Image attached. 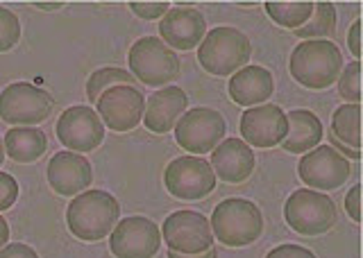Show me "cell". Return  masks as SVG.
Here are the masks:
<instances>
[{
    "mask_svg": "<svg viewBox=\"0 0 363 258\" xmlns=\"http://www.w3.org/2000/svg\"><path fill=\"white\" fill-rule=\"evenodd\" d=\"M216 172L209 161H204L202 156H177L164 170V186L173 197L184 201L204 199L213 193L216 188Z\"/></svg>",
    "mask_w": 363,
    "mask_h": 258,
    "instance_id": "52a82bcc",
    "label": "cell"
},
{
    "mask_svg": "<svg viewBox=\"0 0 363 258\" xmlns=\"http://www.w3.org/2000/svg\"><path fill=\"white\" fill-rule=\"evenodd\" d=\"M227 125L225 118L216 109L198 107L186 111L175 125V141L184 152H193V156H202L211 152L225 136Z\"/></svg>",
    "mask_w": 363,
    "mask_h": 258,
    "instance_id": "9c48e42d",
    "label": "cell"
},
{
    "mask_svg": "<svg viewBox=\"0 0 363 258\" xmlns=\"http://www.w3.org/2000/svg\"><path fill=\"white\" fill-rule=\"evenodd\" d=\"M284 218L289 227L300 235H323L336 224V204L327 193L311 188H300L291 193L284 204Z\"/></svg>",
    "mask_w": 363,
    "mask_h": 258,
    "instance_id": "8992f818",
    "label": "cell"
},
{
    "mask_svg": "<svg viewBox=\"0 0 363 258\" xmlns=\"http://www.w3.org/2000/svg\"><path fill=\"white\" fill-rule=\"evenodd\" d=\"M298 175L306 188H318L323 193V190H336L343 186L352 175V168L345 156H340L332 145H320L302 154Z\"/></svg>",
    "mask_w": 363,
    "mask_h": 258,
    "instance_id": "8fae6325",
    "label": "cell"
},
{
    "mask_svg": "<svg viewBox=\"0 0 363 258\" xmlns=\"http://www.w3.org/2000/svg\"><path fill=\"white\" fill-rule=\"evenodd\" d=\"M5 143H3V139H0V165H3V161H5Z\"/></svg>",
    "mask_w": 363,
    "mask_h": 258,
    "instance_id": "f35d334b",
    "label": "cell"
},
{
    "mask_svg": "<svg viewBox=\"0 0 363 258\" xmlns=\"http://www.w3.org/2000/svg\"><path fill=\"white\" fill-rule=\"evenodd\" d=\"M238 129H241V136L247 145H255V148H275V145H281L284 139H286L289 120L281 107L259 105L243 111Z\"/></svg>",
    "mask_w": 363,
    "mask_h": 258,
    "instance_id": "9a60e30c",
    "label": "cell"
},
{
    "mask_svg": "<svg viewBox=\"0 0 363 258\" xmlns=\"http://www.w3.org/2000/svg\"><path fill=\"white\" fill-rule=\"evenodd\" d=\"M52 114V98L48 91L30 82H16L0 93V118L7 125H39Z\"/></svg>",
    "mask_w": 363,
    "mask_h": 258,
    "instance_id": "ba28073f",
    "label": "cell"
},
{
    "mask_svg": "<svg viewBox=\"0 0 363 258\" xmlns=\"http://www.w3.org/2000/svg\"><path fill=\"white\" fill-rule=\"evenodd\" d=\"M332 136L352 150H361V107L343 105L332 116Z\"/></svg>",
    "mask_w": 363,
    "mask_h": 258,
    "instance_id": "cb8c5ba5",
    "label": "cell"
},
{
    "mask_svg": "<svg viewBox=\"0 0 363 258\" xmlns=\"http://www.w3.org/2000/svg\"><path fill=\"white\" fill-rule=\"evenodd\" d=\"M18 199V184L16 179L7 175V172H0V211H7L14 206V201Z\"/></svg>",
    "mask_w": 363,
    "mask_h": 258,
    "instance_id": "f1b7e54d",
    "label": "cell"
},
{
    "mask_svg": "<svg viewBox=\"0 0 363 258\" xmlns=\"http://www.w3.org/2000/svg\"><path fill=\"white\" fill-rule=\"evenodd\" d=\"M7 240H9V227H7V220L0 216V250L7 245Z\"/></svg>",
    "mask_w": 363,
    "mask_h": 258,
    "instance_id": "8d00e7d4",
    "label": "cell"
},
{
    "mask_svg": "<svg viewBox=\"0 0 363 258\" xmlns=\"http://www.w3.org/2000/svg\"><path fill=\"white\" fill-rule=\"evenodd\" d=\"M329 141H332V148L340 154V156H345V159H361V150H352V148H347V145H343L340 141H336L332 134H329Z\"/></svg>",
    "mask_w": 363,
    "mask_h": 258,
    "instance_id": "e575fe53",
    "label": "cell"
},
{
    "mask_svg": "<svg viewBox=\"0 0 363 258\" xmlns=\"http://www.w3.org/2000/svg\"><path fill=\"white\" fill-rule=\"evenodd\" d=\"M164 242L170 252L196 256L213 247L209 220L196 211H175L164 220Z\"/></svg>",
    "mask_w": 363,
    "mask_h": 258,
    "instance_id": "30bf717a",
    "label": "cell"
},
{
    "mask_svg": "<svg viewBox=\"0 0 363 258\" xmlns=\"http://www.w3.org/2000/svg\"><path fill=\"white\" fill-rule=\"evenodd\" d=\"M130 9L139 18L155 20V18H164V14L170 9V5L164 3V0H157V3H130Z\"/></svg>",
    "mask_w": 363,
    "mask_h": 258,
    "instance_id": "f546056e",
    "label": "cell"
},
{
    "mask_svg": "<svg viewBox=\"0 0 363 258\" xmlns=\"http://www.w3.org/2000/svg\"><path fill=\"white\" fill-rule=\"evenodd\" d=\"M168 258H218V254H216L213 247H211V250H207V252H202V254H196V256H184V254H177V252L168 250Z\"/></svg>",
    "mask_w": 363,
    "mask_h": 258,
    "instance_id": "d590c367",
    "label": "cell"
},
{
    "mask_svg": "<svg viewBox=\"0 0 363 258\" xmlns=\"http://www.w3.org/2000/svg\"><path fill=\"white\" fill-rule=\"evenodd\" d=\"M252 43L241 30L220 25L204 35L198 48V61L207 73L227 77L247 66Z\"/></svg>",
    "mask_w": 363,
    "mask_h": 258,
    "instance_id": "277c9868",
    "label": "cell"
},
{
    "mask_svg": "<svg viewBox=\"0 0 363 258\" xmlns=\"http://www.w3.org/2000/svg\"><path fill=\"white\" fill-rule=\"evenodd\" d=\"M64 3H34V7H39V9H60Z\"/></svg>",
    "mask_w": 363,
    "mask_h": 258,
    "instance_id": "74e56055",
    "label": "cell"
},
{
    "mask_svg": "<svg viewBox=\"0 0 363 258\" xmlns=\"http://www.w3.org/2000/svg\"><path fill=\"white\" fill-rule=\"evenodd\" d=\"M189 98L179 86H164L147 98L143 109V122L152 134H168L177 120L186 114Z\"/></svg>",
    "mask_w": 363,
    "mask_h": 258,
    "instance_id": "d6986e66",
    "label": "cell"
},
{
    "mask_svg": "<svg viewBox=\"0 0 363 258\" xmlns=\"http://www.w3.org/2000/svg\"><path fill=\"white\" fill-rule=\"evenodd\" d=\"M128 64L132 77L145 86H166L179 77V57L162 39L143 37L132 43Z\"/></svg>",
    "mask_w": 363,
    "mask_h": 258,
    "instance_id": "5b68a950",
    "label": "cell"
},
{
    "mask_svg": "<svg viewBox=\"0 0 363 258\" xmlns=\"http://www.w3.org/2000/svg\"><path fill=\"white\" fill-rule=\"evenodd\" d=\"M336 32V7L334 3H313V16L306 23L295 30V35L304 41H329Z\"/></svg>",
    "mask_w": 363,
    "mask_h": 258,
    "instance_id": "d4e9b609",
    "label": "cell"
},
{
    "mask_svg": "<svg viewBox=\"0 0 363 258\" xmlns=\"http://www.w3.org/2000/svg\"><path fill=\"white\" fill-rule=\"evenodd\" d=\"M162 245V231L143 216H130L116 222L109 235V250L116 258H152Z\"/></svg>",
    "mask_w": 363,
    "mask_h": 258,
    "instance_id": "7c38bea8",
    "label": "cell"
},
{
    "mask_svg": "<svg viewBox=\"0 0 363 258\" xmlns=\"http://www.w3.org/2000/svg\"><path fill=\"white\" fill-rule=\"evenodd\" d=\"M345 211L347 216L354 220L357 224L361 222V186H352L350 193L345 195Z\"/></svg>",
    "mask_w": 363,
    "mask_h": 258,
    "instance_id": "d6a6232c",
    "label": "cell"
},
{
    "mask_svg": "<svg viewBox=\"0 0 363 258\" xmlns=\"http://www.w3.org/2000/svg\"><path fill=\"white\" fill-rule=\"evenodd\" d=\"M100 120L111 131H130L143 120L145 98L136 86H111L96 102Z\"/></svg>",
    "mask_w": 363,
    "mask_h": 258,
    "instance_id": "5bb4252c",
    "label": "cell"
},
{
    "mask_svg": "<svg viewBox=\"0 0 363 258\" xmlns=\"http://www.w3.org/2000/svg\"><path fill=\"white\" fill-rule=\"evenodd\" d=\"M159 35L170 50H193L207 35V20L193 7H170L159 20Z\"/></svg>",
    "mask_w": 363,
    "mask_h": 258,
    "instance_id": "2e32d148",
    "label": "cell"
},
{
    "mask_svg": "<svg viewBox=\"0 0 363 258\" xmlns=\"http://www.w3.org/2000/svg\"><path fill=\"white\" fill-rule=\"evenodd\" d=\"M286 120H289V134L281 143L284 152L304 154L318 148V143L323 141V122L313 111L293 109L291 114H286Z\"/></svg>",
    "mask_w": 363,
    "mask_h": 258,
    "instance_id": "44dd1931",
    "label": "cell"
},
{
    "mask_svg": "<svg viewBox=\"0 0 363 258\" xmlns=\"http://www.w3.org/2000/svg\"><path fill=\"white\" fill-rule=\"evenodd\" d=\"M5 154L16 163H32L43 156L48 141L37 127H14L5 134Z\"/></svg>",
    "mask_w": 363,
    "mask_h": 258,
    "instance_id": "7402d4cb",
    "label": "cell"
},
{
    "mask_svg": "<svg viewBox=\"0 0 363 258\" xmlns=\"http://www.w3.org/2000/svg\"><path fill=\"white\" fill-rule=\"evenodd\" d=\"M255 152L241 139H225L211 150V168L220 182L243 184L255 172Z\"/></svg>",
    "mask_w": 363,
    "mask_h": 258,
    "instance_id": "ac0fdd59",
    "label": "cell"
},
{
    "mask_svg": "<svg viewBox=\"0 0 363 258\" xmlns=\"http://www.w3.org/2000/svg\"><path fill=\"white\" fill-rule=\"evenodd\" d=\"M213 238L227 247H247L264 233V216L255 201L243 197L223 199L211 213Z\"/></svg>",
    "mask_w": 363,
    "mask_h": 258,
    "instance_id": "3957f363",
    "label": "cell"
},
{
    "mask_svg": "<svg viewBox=\"0 0 363 258\" xmlns=\"http://www.w3.org/2000/svg\"><path fill=\"white\" fill-rule=\"evenodd\" d=\"M121 216L118 199L105 190H84L66 209V224L75 238L84 242L102 240L116 227Z\"/></svg>",
    "mask_w": 363,
    "mask_h": 258,
    "instance_id": "6da1fadb",
    "label": "cell"
},
{
    "mask_svg": "<svg viewBox=\"0 0 363 258\" xmlns=\"http://www.w3.org/2000/svg\"><path fill=\"white\" fill-rule=\"evenodd\" d=\"M230 98L241 107H259L266 105V100L272 98L275 91V77L264 66H243L241 71L232 75L227 84Z\"/></svg>",
    "mask_w": 363,
    "mask_h": 258,
    "instance_id": "ffe728a7",
    "label": "cell"
},
{
    "mask_svg": "<svg viewBox=\"0 0 363 258\" xmlns=\"http://www.w3.org/2000/svg\"><path fill=\"white\" fill-rule=\"evenodd\" d=\"M266 258H315L311 250H306L302 245H279L275 250H270Z\"/></svg>",
    "mask_w": 363,
    "mask_h": 258,
    "instance_id": "4dcf8cb0",
    "label": "cell"
},
{
    "mask_svg": "<svg viewBox=\"0 0 363 258\" xmlns=\"http://www.w3.org/2000/svg\"><path fill=\"white\" fill-rule=\"evenodd\" d=\"M347 46H350V52L354 54V61L361 59V20L357 18L354 23L350 28V35H347Z\"/></svg>",
    "mask_w": 363,
    "mask_h": 258,
    "instance_id": "836d02e7",
    "label": "cell"
},
{
    "mask_svg": "<svg viewBox=\"0 0 363 258\" xmlns=\"http://www.w3.org/2000/svg\"><path fill=\"white\" fill-rule=\"evenodd\" d=\"M338 93L345 98V105L361 102V61H350L338 75Z\"/></svg>",
    "mask_w": 363,
    "mask_h": 258,
    "instance_id": "4316f807",
    "label": "cell"
},
{
    "mask_svg": "<svg viewBox=\"0 0 363 258\" xmlns=\"http://www.w3.org/2000/svg\"><path fill=\"white\" fill-rule=\"evenodd\" d=\"M21 39V20L7 7H0V52H9Z\"/></svg>",
    "mask_w": 363,
    "mask_h": 258,
    "instance_id": "83f0119b",
    "label": "cell"
},
{
    "mask_svg": "<svg viewBox=\"0 0 363 258\" xmlns=\"http://www.w3.org/2000/svg\"><path fill=\"white\" fill-rule=\"evenodd\" d=\"M343 71V54L332 41H302L289 59V73L298 84L323 91L329 88Z\"/></svg>",
    "mask_w": 363,
    "mask_h": 258,
    "instance_id": "7a4b0ae2",
    "label": "cell"
},
{
    "mask_svg": "<svg viewBox=\"0 0 363 258\" xmlns=\"http://www.w3.org/2000/svg\"><path fill=\"white\" fill-rule=\"evenodd\" d=\"M0 258H39V254L26 242H11L0 250Z\"/></svg>",
    "mask_w": 363,
    "mask_h": 258,
    "instance_id": "1f68e13d",
    "label": "cell"
},
{
    "mask_svg": "<svg viewBox=\"0 0 363 258\" xmlns=\"http://www.w3.org/2000/svg\"><path fill=\"white\" fill-rule=\"evenodd\" d=\"M264 7H266V14L275 20L279 28H289V30H300L306 20L313 16L311 0H286V3L268 0Z\"/></svg>",
    "mask_w": 363,
    "mask_h": 258,
    "instance_id": "603a6c76",
    "label": "cell"
},
{
    "mask_svg": "<svg viewBox=\"0 0 363 258\" xmlns=\"http://www.w3.org/2000/svg\"><path fill=\"white\" fill-rule=\"evenodd\" d=\"M94 182L91 163L77 152H57L48 163V184L57 195L73 197Z\"/></svg>",
    "mask_w": 363,
    "mask_h": 258,
    "instance_id": "e0dca14e",
    "label": "cell"
},
{
    "mask_svg": "<svg viewBox=\"0 0 363 258\" xmlns=\"http://www.w3.org/2000/svg\"><path fill=\"white\" fill-rule=\"evenodd\" d=\"M134 77L132 73H128L125 69H116V66H109V69H100L96 73L89 75L86 80V98L91 102H98V98L107 91L111 86H121V84H128L134 86Z\"/></svg>",
    "mask_w": 363,
    "mask_h": 258,
    "instance_id": "484cf974",
    "label": "cell"
},
{
    "mask_svg": "<svg viewBox=\"0 0 363 258\" xmlns=\"http://www.w3.org/2000/svg\"><path fill=\"white\" fill-rule=\"evenodd\" d=\"M57 139L71 152H91L105 141V125L91 107H68L57 120Z\"/></svg>",
    "mask_w": 363,
    "mask_h": 258,
    "instance_id": "4fadbf2b",
    "label": "cell"
}]
</instances>
